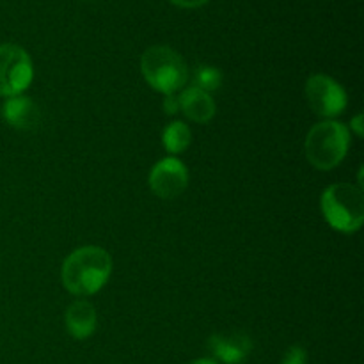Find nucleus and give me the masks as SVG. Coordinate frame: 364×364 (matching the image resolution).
Returning <instances> with one entry per match:
<instances>
[{
	"label": "nucleus",
	"instance_id": "obj_10",
	"mask_svg": "<svg viewBox=\"0 0 364 364\" xmlns=\"http://www.w3.org/2000/svg\"><path fill=\"white\" fill-rule=\"evenodd\" d=\"M64 320H66V327L70 334L77 340H85V338L91 336L96 329V323H98L95 306L85 301L73 302L68 308Z\"/></svg>",
	"mask_w": 364,
	"mask_h": 364
},
{
	"label": "nucleus",
	"instance_id": "obj_9",
	"mask_svg": "<svg viewBox=\"0 0 364 364\" xmlns=\"http://www.w3.org/2000/svg\"><path fill=\"white\" fill-rule=\"evenodd\" d=\"M2 117L18 130H31L39 123V109L27 96H11L2 107Z\"/></svg>",
	"mask_w": 364,
	"mask_h": 364
},
{
	"label": "nucleus",
	"instance_id": "obj_8",
	"mask_svg": "<svg viewBox=\"0 0 364 364\" xmlns=\"http://www.w3.org/2000/svg\"><path fill=\"white\" fill-rule=\"evenodd\" d=\"M210 350L217 359L226 364H238L244 361L252 350L251 338L242 333L215 334L210 340Z\"/></svg>",
	"mask_w": 364,
	"mask_h": 364
},
{
	"label": "nucleus",
	"instance_id": "obj_12",
	"mask_svg": "<svg viewBox=\"0 0 364 364\" xmlns=\"http://www.w3.org/2000/svg\"><path fill=\"white\" fill-rule=\"evenodd\" d=\"M191 128L181 121H174L162 132V144L169 153H181L191 144Z\"/></svg>",
	"mask_w": 364,
	"mask_h": 364
},
{
	"label": "nucleus",
	"instance_id": "obj_11",
	"mask_svg": "<svg viewBox=\"0 0 364 364\" xmlns=\"http://www.w3.org/2000/svg\"><path fill=\"white\" fill-rule=\"evenodd\" d=\"M180 109L194 123H208L215 116V103L208 92L198 87H188L180 96Z\"/></svg>",
	"mask_w": 364,
	"mask_h": 364
},
{
	"label": "nucleus",
	"instance_id": "obj_17",
	"mask_svg": "<svg viewBox=\"0 0 364 364\" xmlns=\"http://www.w3.org/2000/svg\"><path fill=\"white\" fill-rule=\"evenodd\" d=\"M361 121H363V116H361V114H359V116H355L354 119H352V128H354V132H355V134L359 135V137H361V135H363Z\"/></svg>",
	"mask_w": 364,
	"mask_h": 364
},
{
	"label": "nucleus",
	"instance_id": "obj_13",
	"mask_svg": "<svg viewBox=\"0 0 364 364\" xmlns=\"http://www.w3.org/2000/svg\"><path fill=\"white\" fill-rule=\"evenodd\" d=\"M194 80L196 87L201 89V91H217L223 84V73L215 66H199L194 73Z\"/></svg>",
	"mask_w": 364,
	"mask_h": 364
},
{
	"label": "nucleus",
	"instance_id": "obj_14",
	"mask_svg": "<svg viewBox=\"0 0 364 364\" xmlns=\"http://www.w3.org/2000/svg\"><path fill=\"white\" fill-rule=\"evenodd\" d=\"M308 355L302 347H290L283 358V364H306Z\"/></svg>",
	"mask_w": 364,
	"mask_h": 364
},
{
	"label": "nucleus",
	"instance_id": "obj_16",
	"mask_svg": "<svg viewBox=\"0 0 364 364\" xmlns=\"http://www.w3.org/2000/svg\"><path fill=\"white\" fill-rule=\"evenodd\" d=\"M171 2H173L174 6L185 7V9H194V7L205 6L208 0H171Z\"/></svg>",
	"mask_w": 364,
	"mask_h": 364
},
{
	"label": "nucleus",
	"instance_id": "obj_4",
	"mask_svg": "<svg viewBox=\"0 0 364 364\" xmlns=\"http://www.w3.org/2000/svg\"><path fill=\"white\" fill-rule=\"evenodd\" d=\"M322 212L327 223L341 233H354L363 226L364 198L361 188L350 183H336L322 194Z\"/></svg>",
	"mask_w": 364,
	"mask_h": 364
},
{
	"label": "nucleus",
	"instance_id": "obj_5",
	"mask_svg": "<svg viewBox=\"0 0 364 364\" xmlns=\"http://www.w3.org/2000/svg\"><path fill=\"white\" fill-rule=\"evenodd\" d=\"M32 60L21 46L0 45V96H18L32 82Z\"/></svg>",
	"mask_w": 364,
	"mask_h": 364
},
{
	"label": "nucleus",
	"instance_id": "obj_2",
	"mask_svg": "<svg viewBox=\"0 0 364 364\" xmlns=\"http://www.w3.org/2000/svg\"><path fill=\"white\" fill-rule=\"evenodd\" d=\"M146 82L164 95H174L188 80V68L178 52L164 45L151 46L141 59Z\"/></svg>",
	"mask_w": 364,
	"mask_h": 364
},
{
	"label": "nucleus",
	"instance_id": "obj_18",
	"mask_svg": "<svg viewBox=\"0 0 364 364\" xmlns=\"http://www.w3.org/2000/svg\"><path fill=\"white\" fill-rule=\"evenodd\" d=\"M191 364H219V363H215L213 359H196V361H192Z\"/></svg>",
	"mask_w": 364,
	"mask_h": 364
},
{
	"label": "nucleus",
	"instance_id": "obj_7",
	"mask_svg": "<svg viewBox=\"0 0 364 364\" xmlns=\"http://www.w3.org/2000/svg\"><path fill=\"white\" fill-rule=\"evenodd\" d=\"M187 167L178 159H164L149 173V187L160 199H174L187 188Z\"/></svg>",
	"mask_w": 364,
	"mask_h": 364
},
{
	"label": "nucleus",
	"instance_id": "obj_3",
	"mask_svg": "<svg viewBox=\"0 0 364 364\" xmlns=\"http://www.w3.org/2000/svg\"><path fill=\"white\" fill-rule=\"evenodd\" d=\"M304 149L315 169H334L348 151V128L333 119L316 123L306 137Z\"/></svg>",
	"mask_w": 364,
	"mask_h": 364
},
{
	"label": "nucleus",
	"instance_id": "obj_1",
	"mask_svg": "<svg viewBox=\"0 0 364 364\" xmlns=\"http://www.w3.org/2000/svg\"><path fill=\"white\" fill-rule=\"evenodd\" d=\"M112 272V258L96 245H85L71 252L63 263L60 279L70 294L87 297L103 288Z\"/></svg>",
	"mask_w": 364,
	"mask_h": 364
},
{
	"label": "nucleus",
	"instance_id": "obj_6",
	"mask_svg": "<svg viewBox=\"0 0 364 364\" xmlns=\"http://www.w3.org/2000/svg\"><path fill=\"white\" fill-rule=\"evenodd\" d=\"M306 98L313 112L327 119L340 116L347 109V92L327 75H313L306 82Z\"/></svg>",
	"mask_w": 364,
	"mask_h": 364
},
{
	"label": "nucleus",
	"instance_id": "obj_15",
	"mask_svg": "<svg viewBox=\"0 0 364 364\" xmlns=\"http://www.w3.org/2000/svg\"><path fill=\"white\" fill-rule=\"evenodd\" d=\"M164 110L167 114H176L180 110V96L174 95H166V100H164Z\"/></svg>",
	"mask_w": 364,
	"mask_h": 364
}]
</instances>
